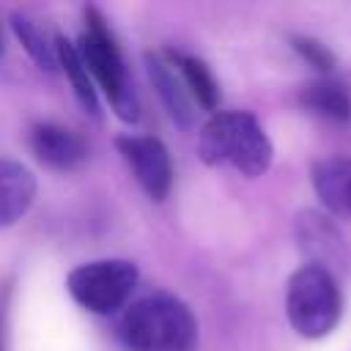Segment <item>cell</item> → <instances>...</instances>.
<instances>
[{
    "label": "cell",
    "mask_w": 351,
    "mask_h": 351,
    "mask_svg": "<svg viewBox=\"0 0 351 351\" xmlns=\"http://www.w3.org/2000/svg\"><path fill=\"white\" fill-rule=\"evenodd\" d=\"M200 159L211 167H230L247 178L269 170L274 148L263 126L250 112H214L200 129Z\"/></svg>",
    "instance_id": "6da1fadb"
},
{
    "label": "cell",
    "mask_w": 351,
    "mask_h": 351,
    "mask_svg": "<svg viewBox=\"0 0 351 351\" xmlns=\"http://www.w3.org/2000/svg\"><path fill=\"white\" fill-rule=\"evenodd\" d=\"M121 340L126 351H197V321L181 299L151 293L123 313Z\"/></svg>",
    "instance_id": "7a4b0ae2"
},
{
    "label": "cell",
    "mask_w": 351,
    "mask_h": 351,
    "mask_svg": "<svg viewBox=\"0 0 351 351\" xmlns=\"http://www.w3.org/2000/svg\"><path fill=\"white\" fill-rule=\"evenodd\" d=\"M85 22H88V27L77 41V52H80L93 85H99L104 90V96L110 99L115 115L126 123H134L140 118L137 99L129 88L123 58L112 38V30L107 27L104 16L96 8H85Z\"/></svg>",
    "instance_id": "3957f363"
},
{
    "label": "cell",
    "mask_w": 351,
    "mask_h": 351,
    "mask_svg": "<svg viewBox=\"0 0 351 351\" xmlns=\"http://www.w3.org/2000/svg\"><path fill=\"white\" fill-rule=\"evenodd\" d=\"M285 313L296 335L307 340L329 335L343 313V296L332 271L315 263L293 271L285 288Z\"/></svg>",
    "instance_id": "277c9868"
},
{
    "label": "cell",
    "mask_w": 351,
    "mask_h": 351,
    "mask_svg": "<svg viewBox=\"0 0 351 351\" xmlns=\"http://www.w3.org/2000/svg\"><path fill=\"white\" fill-rule=\"evenodd\" d=\"M140 271L126 258L90 261L69 271L66 288L71 299L96 315H112L132 299Z\"/></svg>",
    "instance_id": "5b68a950"
},
{
    "label": "cell",
    "mask_w": 351,
    "mask_h": 351,
    "mask_svg": "<svg viewBox=\"0 0 351 351\" xmlns=\"http://www.w3.org/2000/svg\"><path fill=\"white\" fill-rule=\"evenodd\" d=\"M115 145L143 192L151 200H165L173 186V162L165 143L151 134H123Z\"/></svg>",
    "instance_id": "8992f818"
},
{
    "label": "cell",
    "mask_w": 351,
    "mask_h": 351,
    "mask_svg": "<svg viewBox=\"0 0 351 351\" xmlns=\"http://www.w3.org/2000/svg\"><path fill=\"white\" fill-rule=\"evenodd\" d=\"M30 151L36 154L41 165H47L49 170H60V173L77 170L88 159L85 140L74 129L52 123V121L36 123L30 129Z\"/></svg>",
    "instance_id": "52a82bcc"
},
{
    "label": "cell",
    "mask_w": 351,
    "mask_h": 351,
    "mask_svg": "<svg viewBox=\"0 0 351 351\" xmlns=\"http://www.w3.org/2000/svg\"><path fill=\"white\" fill-rule=\"evenodd\" d=\"M148 77L167 110V115L178 123V126H192L195 121V99L189 96L178 69L170 63V58L165 55H148Z\"/></svg>",
    "instance_id": "ba28073f"
},
{
    "label": "cell",
    "mask_w": 351,
    "mask_h": 351,
    "mask_svg": "<svg viewBox=\"0 0 351 351\" xmlns=\"http://www.w3.org/2000/svg\"><path fill=\"white\" fill-rule=\"evenodd\" d=\"M318 200L343 219H351V156H329L313 167Z\"/></svg>",
    "instance_id": "9c48e42d"
},
{
    "label": "cell",
    "mask_w": 351,
    "mask_h": 351,
    "mask_svg": "<svg viewBox=\"0 0 351 351\" xmlns=\"http://www.w3.org/2000/svg\"><path fill=\"white\" fill-rule=\"evenodd\" d=\"M36 200V176L14 159H0V228L19 222Z\"/></svg>",
    "instance_id": "30bf717a"
},
{
    "label": "cell",
    "mask_w": 351,
    "mask_h": 351,
    "mask_svg": "<svg viewBox=\"0 0 351 351\" xmlns=\"http://www.w3.org/2000/svg\"><path fill=\"white\" fill-rule=\"evenodd\" d=\"M299 101L304 110H310L318 118H329V121L351 118V99H348L346 88L329 77H318V80L307 82L299 93Z\"/></svg>",
    "instance_id": "8fae6325"
},
{
    "label": "cell",
    "mask_w": 351,
    "mask_h": 351,
    "mask_svg": "<svg viewBox=\"0 0 351 351\" xmlns=\"http://www.w3.org/2000/svg\"><path fill=\"white\" fill-rule=\"evenodd\" d=\"M55 52H58V66L66 71L71 88H74V96L80 101V107L90 115H99V99H96V85L77 52V44L69 41L66 36H58L55 38Z\"/></svg>",
    "instance_id": "7c38bea8"
},
{
    "label": "cell",
    "mask_w": 351,
    "mask_h": 351,
    "mask_svg": "<svg viewBox=\"0 0 351 351\" xmlns=\"http://www.w3.org/2000/svg\"><path fill=\"white\" fill-rule=\"evenodd\" d=\"M170 63L178 69L189 96L195 99V104H200L203 110H217L219 104V88H217V80L214 74L208 71V66L192 55H181V52H167Z\"/></svg>",
    "instance_id": "4fadbf2b"
},
{
    "label": "cell",
    "mask_w": 351,
    "mask_h": 351,
    "mask_svg": "<svg viewBox=\"0 0 351 351\" xmlns=\"http://www.w3.org/2000/svg\"><path fill=\"white\" fill-rule=\"evenodd\" d=\"M11 25H14V33L16 38L22 41V47L27 49V55L36 60V66L47 74H55L60 66H58V52H55V44L47 41V36L36 27L33 19L22 16V14H14L11 16Z\"/></svg>",
    "instance_id": "5bb4252c"
},
{
    "label": "cell",
    "mask_w": 351,
    "mask_h": 351,
    "mask_svg": "<svg viewBox=\"0 0 351 351\" xmlns=\"http://www.w3.org/2000/svg\"><path fill=\"white\" fill-rule=\"evenodd\" d=\"M293 49H296L313 69H318V71H329V69L335 66L332 52H329L324 44L313 41V38H302V36H296V38H293Z\"/></svg>",
    "instance_id": "9a60e30c"
},
{
    "label": "cell",
    "mask_w": 351,
    "mask_h": 351,
    "mask_svg": "<svg viewBox=\"0 0 351 351\" xmlns=\"http://www.w3.org/2000/svg\"><path fill=\"white\" fill-rule=\"evenodd\" d=\"M3 313H5V304L0 302V335H3Z\"/></svg>",
    "instance_id": "2e32d148"
},
{
    "label": "cell",
    "mask_w": 351,
    "mask_h": 351,
    "mask_svg": "<svg viewBox=\"0 0 351 351\" xmlns=\"http://www.w3.org/2000/svg\"><path fill=\"white\" fill-rule=\"evenodd\" d=\"M0 52H3V33H0Z\"/></svg>",
    "instance_id": "e0dca14e"
}]
</instances>
